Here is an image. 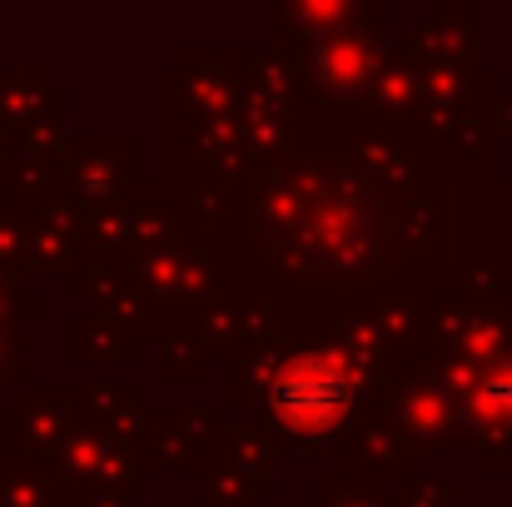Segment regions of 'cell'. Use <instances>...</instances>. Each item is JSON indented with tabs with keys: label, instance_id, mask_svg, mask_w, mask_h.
I'll use <instances>...</instances> for the list:
<instances>
[{
	"label": "cell",
	"instance_id": "1",
	"mask_svg": "<svg viewBox=\"0 0 512 507\" xmlns=\"http://www.w3.org/2000/svg\"><path fill=\"white\" fill-rule=\"evenodd\" d=\"M343 398L348 393L339 388V378L324 373V368H299L289 383H279V408L294 423H324L329 413H339Z\"/></svg>",
	"mask_w": 512,
	"mask_h": 507
}]
</instances>
